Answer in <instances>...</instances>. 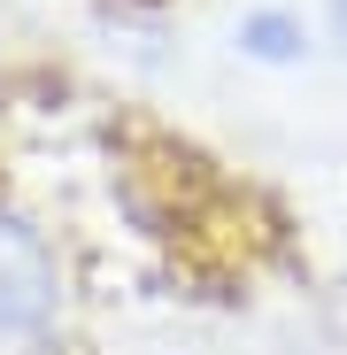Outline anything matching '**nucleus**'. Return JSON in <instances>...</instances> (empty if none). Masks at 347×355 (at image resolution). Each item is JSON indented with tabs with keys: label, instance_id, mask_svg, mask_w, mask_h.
<instances>
[{
	"label": "nucleus",
	"instance_id": "f03ea898",
	"mask_svg": "<svg viewBox=\"0 0 347 355\" xmlns=\"http://www.w3.org/2000/svg\"><path fill=\"white\" fill-rule=\"evenodd\" d=\"M240 39H247V46L263 54V62H285V54L301 46V31L285 24V16H255V24H240Z\"/></svg>",
	"mask_w": 347,
	"mask_h": 355
},
{
	"label": "nucleus",
	"instance_id": "7ed1b4c3",
	"mask_svg": "<svg viewBox=\"0 0 347 355\" xmlns=\"http://www.w3.org/2000/svg\"><path fill=\"white\" fill-rule=\"evenodd\" d=\"M339 39H347V0H339Z\"/></svg>",
	"mask_w": 347,
	"mask_h": 355
},
{
	"label": "nucleus",
	"instance_id": "f257e3e1",
	"mask_svg": "<svg viewBox=\"0 0 347 355\" xmlns=\"http://www.w3.org/2000/svg\"><path fill=\"white\" fill-rule=\"evenodd\" d=\"M62 324V270L31 224L0 216V355H54Z\"/></svg>",
	"mask_w": 347,
	"mask_h": 355
}]
</instances>
